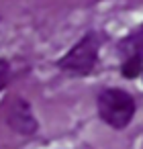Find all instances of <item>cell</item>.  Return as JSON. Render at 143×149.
Returning <instances> with one entry per match:
<instances>
[{
  "label": "cell",
  "instance_id": "cell-3",
  "mask_svg": "<svg viewBox=\"0 0 143 149\" xmlns=\"http://www.w3.org/2000/svg\"><path fill=\"white\" fill-rule=\"evenodd\" d=\"M6 123L19 135H33L37 131V118L31 110V104L25 98H13L6 110Z\"/></svg>",
  "mask_w": 143,
  "mask_h": 149
},
{
  "label": "cell",
  "instance_id": "cell-5",
  "mask_svg": "<svg viewBox=\"0 0 143 149\" xmlns=\"http://www.w3.org/2000/svg\"><path fill=\"white\" fill-rule=\"evenodd\" d=\"M121 72H123V76L129 78V80L137 78V76L143 72V59H141V57H129V59H125L123 65H121Z\"/></svg>",
  "mask_w": 143,
  "mask_h": 149
},
{
  "label": "cell",
  "instance_id": "cell-6",
  "mask_svg": "<svg viewBox=\"0 0 143 149\" xmlns=\"http://www.w3.org/2000/svg\"><path fill=\"white\" fill-rule=\"evenodd\" d=\"M10 80V63L0 57V90H2Z\"/></svg>",
  "mask_w": 143,
  "mask_h": 149
},
{
  "label": "cell",
  "instance_id": "cell-1",
  "mask_svg": "<svg viewBox=\"0 0 143 149\" xmlns=\"http://www.w3.org/2000/svg\"><path fill=\"white\" fill-rule=\"evenodd\" d=\"M98 114L112 129H125L135 114V100L125 90L106 88L98 94Z\"/></svg>",
  "mask_w": 143,
  "mask_h": 149
},
{
  "label": "cell",
  "instance_id": "cell-2",
  "mask_svg": "<svg viewBox=\"0 0 143 149\" xmlns=\"http://www.w3.org/2000/svg\"><path fill=\"white\" fill-rule=\"evenodd\" d=\"M98 49H100V41L96 33H86L59 61L57 65L63 72L70 74H78V76H86L94 70L96 59H98Z\"/></svg>",
  "mask_w": 143,
  "mask_h": 149
},
{
  "label": "cell",
  "instance_id": "cell-4",
  "mask_svg": "<svg viewBox=\"0 0 143 149\" xmlns=\"http://www.w3.org/2000/svg\"><path fill=\"white\" fill-rule=\"evenodd\" d=\"M121 53L125 55V59H129V57H141L143 59V29L133 33L131 37H127L121 43Z\"/></svg>",
  "mask_w": 143,
  "mask_h": 149
}]
</instances>
